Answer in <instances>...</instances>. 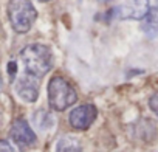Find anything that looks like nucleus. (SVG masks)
Masks as SVG:
<instances>
[{"instance_id": "nucleus-10", "label": "nucleus", "mask_w": 158, "mask_h": 152, "mask_svg": "<svg viewBox=\"0 0 158 152\" xmlns=\"http://www.w3.org/2000/svg\"><path fill=\"white\" fill-rule=\"evenodd\" d=\"M33 123L40 130H48L54 126V116L47 110H37L33 113Z\"/></svg>"}, {"instance_id": "nucleus-3", "label": "nucleus", "mask_w": 158, "mask_h": 152, "mask_svg": "<svg viewBox=\"0 0 158 152\" xmlns=\"http://www.w3.org/2000/svg\"><path fill=\"white\" fill-rule=\"evenodd\" d=\"M8 16L16 33H27L37 19V11L30 0H10Z\"/></svg>"}, {"instance_id": "nucleus-13", "label": "nucleus", "mask_w": 158, "mask_h": 152, "mask_svg": "<svg viewBox=\"0 0 158 152\" xmlns=\"http://www.w3.org/2000/svg\"><path fill=\"white\" fill-rule=\"evenodd\" d=\"M8 67H10V76L13 78V76L16 74V70H17V68H16V62H10Z\"/></svg>"}, {"instance_id": "nucleus-6", "label": "nucleus", "mask_w": 158, "mask_h": 152, "mask_svg": "<svg viewBox=\"0 0 158 152\" xmlns=\"http://www.w3.org/2000/svg\"><path fill=\"white\" fill-rule=\"evenodd\" d=\"M149 11H150L149 0H124L116 8L119 19H133V20L144 19Z\"/></svg>"}, {"instance_id": "nucleus-15", "label": "nucleus", "mask_w": 158, "mask_h": 152, "mask_svg": "<svg viewBox=\"0 0 158 152\" xmlns=\"http://www.w3.org/2000/svg\"><path fill=\"white\" fill-rule=\"evenodd\" d=\"M39 2H48V0H39Z\"/></svg>"}, {"instance_id": "nucleus-7", "label": "nucleus", "mask_w": 158, "mask_h": 152, "mask_svg": "<svg viewBox=\"0 0 158 152\" xmlns=\"http://www.w3.org/2000/svg\"><path fill=\"white\" fill-rule=\"evenodd\" d=\"M10 137H11V140L16 144L23 146V147L25 146H33L36 143V133H34V130L22 118H19V120H16L13 123L11 130H10Z\"/></svg>"}, {"instance_id": "nucleus-4", "label": "nucleus", "mask_w": 158, "mask_h": 152, "mask_svg": "<svg viewBox=\"0 0 158 152\" xmlns=\"http://www.w3.org/2000/svg\"><path fill=\"white\" fill-rule=\"evenodd\" d=\"M14 90L22 101L34 103L39 96V78L28 74V73H23L16 79Z\"/></svg>"}, {"instance_id": "nucleus-8", "label": "nucleus", "mask_w": 158, "mask_h": 152, "mask_svg": "<svg viewBox=\"0 0 158 152\" xmlns=\"http://www.w3.org/2000/svg\"><path fill=\"white\" fill-rule=\"evenodd\" d=\"M141 30L144 31L147 37H158V11L156 10H150L147 13V16L143 19Z\"/></svg>"}, {"instance_id": "nucleus-1", "label": "nucleus", "mask_w": 158, "mask_h": 152, "mask_svg": "<svg viewBox=\"0 0 158 152\" xmlns=\"http://www.w3.org/2000/svg\"><path fill=\"white\" fill-rule=\"evenodd\" d=\"M20 62L25 68V73L42 78L53 65V54L47 45L31 44L20 51Z\"/></svg>"}, {"instance_id": "nucleus-12", "label": "nucleus", "mask_w": 158, "mask_h": 152, "mask_svg": "<svg viewBox=\"0 0 158 152\" xmlns=\"http://www.w3.org/2000/svg\"><path fill=\"white\" fill-rule=\"evenodd\" d=\"M149 106H150V109L158 115V92L153 93V95L150 96V99H149Z\"/></svg>"}, {"instance_id": "nucleus-9", "label": "nucleus", "mask_w": 158, "mask_h": 152, "mask_svg": "<svg viewBox=\"0 0 158 152\" xmlns=\"http://www.w3.org/2000/svg\"><path fill=\"white\" fill-rule=\"evenodd\" d=\"M56 152H82L81 143L73 135H65L57 141Z\"/></svg>"}, {"instance_id": "nucleus-5", "label": "nucleus", "mask_w": 158, "mask_h": 152, "mask_svg": "<svg viewBox=\"0 0 158 152\" xmlns=\"http://www.w3.org/2000/svg\"><path fill=\"white\" fill-rule=\"evenodd\" d=\"M96 116H98V110L93 104H82L70 112L68 120L71 127H74L76 130H85L93 124Z\"/></svg>"}, {"instance_id": "nucleus-2", "label": "nucleus", "mask_w": 158, "mask_h": 152, "mask_svg": "<svg viewBox=\"0 0 158 152\" xmlns=\"http://www.w3.org/2000/svg\"><path fill=\"white\" fill-rule=\"evenodd\" d=\"M77 99L74 87L62 76H54L48 82V103L56 112H62L73 106Z\"/></svg>"}, {"instance_id": "nucleus-16", "label": "nucleus", "mask_w": 158, "mask_h": 152, "mask_svg": "<svg viewBox=\"0 0 158 152\" xmlns=\"http://www.w3.org/2000/svg\"><path fill=\"white\" fill-rule=\"evenodd\" d=\"M99 2H107V0H99Z\"/></svg>"}, {"instance_id": "nucleus-11", "label": "nucleus", "mask_w": 158, "mask_h": 152, "mask_svg": "<svg viewBox=\"0 0 158 152\" xmlns=\"http://www.w3.org/2000/svg\"><path fill=\"white\" fill-rule=\"evenodd\" d=\"M0 152H17L16 146L6 140H0Z\"/></svg>"}, {"instance_id": "nucleus-14", "label": "nucleus", "mask_w": 158, "mask_h": 152, "mask_svg": "<svg viewBox=\"0 0 158 152\" xmlns=\"http://www.w3.org/2000/svg\"><path fill=\"white\" fill-rule=\"evenodd\" d=\"M0 90H2V79H0Z\"/></svg>"}]
</instances>
